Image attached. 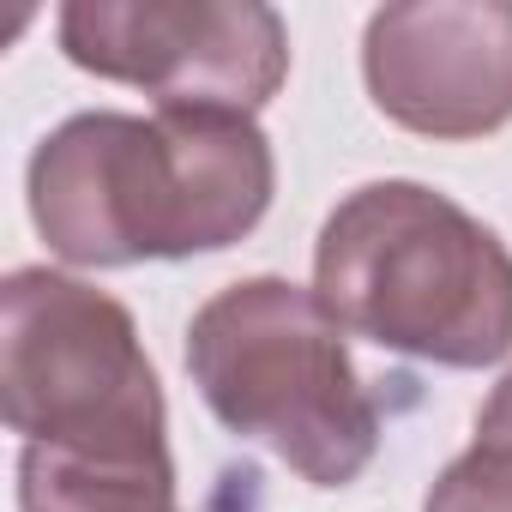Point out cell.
<instances>
[{
	"label": "cell",
	"instance_id": "cell-7",
	"mask_svg": "<svg viewBox=\"0 0 512 512\" xmlns=\"http://www.w3.org/2000/svg\"><path fill=\"white\" fill-rule=\"evenodd\" d=\"M19 512H175V464L157 458H91L25 446Z\"/></svg>",
	"mask_w": 512,
	"mask_h": 512
},
{
	"label": "cell",
	"instance_id": "cell-1",
	"mask_svg": "<svg viewBox=\"0 0 512 512\" xmlns=\"http://www.w3.org/2000/svg\"><path fill=\"white\" fill-rule=\"evenodd\" d=\"M278 187L253 115L91 109L31 151V223L73 266H139L217 253L253 235Z\"/></svg>",
	"mask_w": 512,
	"mask_h": 512
},
{
	"label": "cell",
	"instance_id": "cell-8",
	"mask_svg": "<svg viewBox=\"0 0 512 512\" xmlns=\"http://www.w3.org/2000/svg\"><path fill=\"white\" fill-rule=\"evenodd\" d=\"M422 512H512V440L476 434L470 452L440 470Z\"/></svg>",
	"mask_w": 512,
	"mask_h": 512
},
{
	"label": "cell",
	"instance_id": "cell-3",
	"mask_svg": "<svg viewBox=\"0 0 512 512\" xmlns=\"http://www.w3.org/2000/svg\"><path fill=\"white\" fill-rule=\"evenodd\" d=\"M187 374L229 434L272 446L314 488L356 482L380 452V404L344 350V326L290 278L217 290L187 326Z\"/></svg>",
	"mask_w": 512,
	"mask_h": 512
},
{
	"label": "cell",
	"instance_id": "cell-4",
	"mask_svg": "<svg viewBox=\"0 0 512 512\" xmlns=\"http://www.w3.org/2000/svg\"><path fill=\"white\" fill-rule=\"evenodd\" d=\"M0 416L25 446L91 458H157L163 386L133 314L49 266L0 284Z\"/></svg>",
	"mask_w": 512,
	"mask_h": 512
},
{
	"label": "cell",
	"instance_id": "cell-5",
	"mask_svg": "<svg viewBox=\"0 0 512 512\" xmlns=\"http://www.w3.org/2000/svg\"><path fill=\"white\" fill-rule=\"evenodd\" d=\"M61 55L157 109L260 115L290 73V31L260 0H73Z\"/></svg>",
	"mask_w": 512,
	"mask_h": 512
},
{
	"label": "cell",
	"instance_id": "cell-2",
	"mask_svg": "<svg viewBox=\"0 0 512 512\" xmlns=\"http://www.w3.org/2000/svg\"><path fill=\"white\" fill-rule=\"evenodd\" d=\"M326 314L398 356L494 368L512 356V253L422 181L356 187L314 241Z\"/></svg>",
	"mask_w": 512,
	"mask_h": 512
},
{
	"label": "cell",
	"instance_id": "cell-6",
	"mask_svg": "<svg viewBox=\"0 0 512 512\" xmlns=\"http://www.w3.org/2000/svg\"><path fill=\"white\" fill-rule=\"evenodd\" d=\"M362 79L386 121L422 139H482L512 121V0H404L362 31Z\"/></svg>",
	"mask_w": 512,
	"mask_h": 512
},
{
	"label": "cell",
	"instance_id": "cell-9",
	"mask_svg": "<svg viewBox=\"0 0 512 512\" xmlns=\"http://www.w3.org/2000/svg\"><path fill=\"white\" fill-rule=\"evenodd\" d=\"M476 434H488V440H512V374L488 392V404H482V416H476Z\"/></svg>",
	"mask_w": 512,
	"mask_h": 512
}]
</instances>
